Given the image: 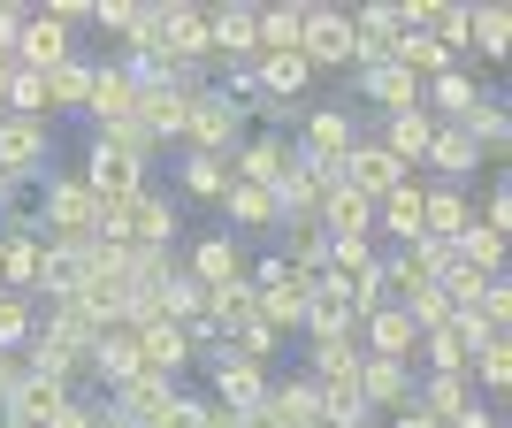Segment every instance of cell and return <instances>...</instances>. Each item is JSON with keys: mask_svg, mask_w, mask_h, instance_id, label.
<instances>
[{"mask_svg": "<svg viewBox=\"0 0 512 428\" xmlns=\"http://www.w3.org/2000/svg\"><path fill=\"white\" fill-rule=\"evenodd\" d=\"M398 428H436V421H428V413H398Z\"/></svg>", "mask_w": 512, "mask_h": 428, "instance_id": "cell-53", "label": "cell"}, {"mask_svg": "<svg viewBox=\"0 0 512 428\" xmlns=\"http://www.w3.org/2000/svg\"><path fill=\"white\" fill-rule=\"evenodd\" d=\"M222 207H230V222H245V230L283 222V214H276V192H260V184H230V192H222Z\"/></svg>", "mask_w": 512, "mask_h": 428, "instance_id": "cell-35", "label": "cell"}, {"mask_svg": "<svg viewBox=\"0 0 512 428\" xmlns=\"http://www.w3.org/2000/svg\"><path fill=\"white\" fill-rule=\"evenodd\" d=\"M428 100H436V123H459V115H467L474 100H482V92H474V77L459 62L444 69V77H428Z\"/></svg>", "mask_w": 512, "mask_h": 428, "instance_id": "cell-31", "label": "cell"}, {"mask_svg": "<svg viewBox=\"0 0 512 428\" xmlns=\"http://www.w3.org/2000/svg\"><path fill=\"white\" fill-rule=\"evenodd\" d=\"M92 23H100V31H115V39H130L138 8H130V0H100V8H92Z\"/></svg>", "mask_w": 512, "mask_h": 428, "instance_id": "cell-46", "label": "cell"}, {"mask_svg": "<svg viewBox=\"0 0 512 428\" xmlns=\"http://www.w3.org/2000/svg\"><path fill=\"white\" fill-rule=\"evenodd\" d=\"M314 222H321V237H375V199H360V192H344V184H337V192L321 199Z\"/></svg>", "mask_w": 512, "mask_h": 428, "instance_id": "cell-18", "label": "cell"}, {"mask_svg": "<svg viewBox=\"0 0 512 428\" xmlns=\"http://www.w3.org/2000/svg\"><path fill=\"white\" fill-rule=\"evenodd\" d=\"M46 230H54V245H92V230H100V199L85 192V176L46 184Z\"/></svg>", "mask_w": 512, "mask_h": 428, "instance_id": "cell-2", "label": "cell"}, {"mask_svg": "<svg viewBox=\"0 0 512 428\" xmlns=\"http://www.w3.org/2000/svg\"><path fill=\"white\" fill-rule=\"evenodd\" d=\"M474 222V207H467V192H421V237L428 245H459V230Z\"/></svg>", "mask_w": 512, "mask_h": 428, "instance_id": "cell-13", "label": "cell"}, {"mask_svg": "<svg viewBox=\"0 0 512 428\" xmlns=\"http://www.w3.org/2000/svg\"><path fill=\"white\" fill-rule=\"evenodd\" d=\"M16 375H23V367L8 360V352H0V413H8V390H16Z\"/></svg>", "mask_w": 512, "mask_h": 428, "instance_id": "cell-51", "label": "cell"}, {"mask_svg": "<svg viewBox=\"0 0 512 428\" xmlns=\"http://www.w3.org/2000/svg\"><path fill=\"white\" fill-rule=\"evenodd\" d=\"M184 138H192L199 153H222L237 138V107L222 100V92H192V107H184Z\"/></svg>", "mask_w": 512, "mask_h": 428, "instance_id": "cell-7", "label": "cell"}, {"mask_svg": "<svg viewBox=\"0 0 512 428\" xmlns=\"http://www.w3.org/2000/svg\"><path fill=\"white\" fill-rule=\"evenodd\" d=\"M360 92L375 107H390V115H406V107H421V85H413L398 62H375V69H360Z\"/></svg>", "mask_w": 512, "mask_h": 428, "instance_id": "cell-25", "label": "cell"}, {"mask_svg": "<svg viewBox=\"0 0 512 428\" xmlns=\"http://www.w3.org/2000/svg\"><path fill=\"white\" fill-rule=\"evenodd\" d=\"M352 383H360V398H367V406H398V398H406V360L360 352V375H352Z\"/></svg>", "mask_w": 512, "mask_h": 428, "instance_id": "cell-26", "label": "cell"}, {"mask_svg": "<svg viewBox=\"0 0 512 428\" xmlns=\"http://www.w3.org/2000/svg\"><path fill=\"white\" fill-rule=\"evenodd\" d=\"M123 237H130V245H169V237H176V207H169V199H153V192H138L123 207Z\"/></svg>", "mask_w": 512, "mask_h": 428, "instance_id": "cell-22", "label": "cell"}, {"mask_svg": "<svg viewBox=\"0 0 512 428\" xmlns=\"http://www.w3.org/2000/svg\"><path fill=\"white\" fill-rule=\"evenodd\" d=\"M184 192L192 199H222L230 192V169H222L214 153H192V161H184Z\"/></svg>", "mask_w": 512, "mask_h": 428, "instance_id": "cell-42", "label": "cell"}, {"mask_svg": "<svg viewBox=\"0 0 512 428\" xmlns=\"http://www.w3.org/2000/svg\"><path fill=\"white\" fill-rule=\"evenodd\" d=\"M92 115H100V130H115V123H130V115H138V77H130V69H100L92 62Z\"/></svg>", "mask_w": 512, "mask_h": 428, "instance_id": "cell-11", "label": "cell"}, {"mask_svg": "<svg viewBox=\"0 0 512 428\" xmlns=\"http://www.w3.org/2000/svg\"><path fill=\"white\" fill-rule=\"evenodd\" d=\"M360 321H367V352H383V360H406L413 344H421V329L406 321V306H398V299H383L375 314H360Z\"/></svg>", "mask_w": 512, "mask_h": 428, "instance_id": "cell-15", "label": "cell"}, {"mask_svg": "<svg viewBox=\"0 0 512 428\" xmlns=\"http://www.w3.org/2000/svg\"><path fill=\"white\" fill-rule=\"evenodd\" d=\"M92 100V62L69 54L62 69H46V107H85Z\"/></svg>", "mask_w": 512, "mask_h": 428, "instance_id": "cell-33", "label": "cell"}, {"mask_svg": "<svg viewBox=\"0 0 512 428\" xmlns=\"http://www.w3.org/2000/svg\"><path fill=\"white\" fill-rule=\"evenodd\" d=\"M31 329H39V314L0 291V352H23V344H31Z\"/></svg>", "mask_w": 512, "mask_h": 428, "instance_id": "cell-43", "label": "cell"}, {"mask_svg": "<svg viewBox=\"0 0 512 428\" xmlns=\"http://www.w3.org/2000/svg\"><path fill=\"white\" fill-rule=\"evenodd\" d=\"M199 421H207V406H199V398H169L146 428H199Z\"/></svg>", "mask_w": 512, "mask_h": 428, "instance_id": "cell-45", "label": "cell"}, {"mask_svg": "<svg viewBox=\"0 0 512 428\" xmlns=\"http://www.w3.org/2000/svg\"><path fill=\"white\" fill-rule=\"evenodd\" d=\"M62 406H69V383H54V375H16V390H8V421L16 428H46Z\"/></svg>", "mask_w": 512, "mask_h": 428, "instance_id": "cell-8", "label": "cell"}, {"mask_svg": "<svg viewBox=\"0 0 512 428\" xmlns=\"http://www.w3.org/2000/svg\"><path fill=\"white\" fill-rule=\"evenodd\" d=\"M253 46H260L253 8H207V54H230V62H245Z\"/></svg>", "mask_w": 512, "mask_h": 428, "instance_id": "cell-16", "label": "cell"}, {"mask_svg": "<svg viewBox=\"0 0 512 428\" xmlns=\"http://www.w3.org/2000/svg\"><path fill=\"white\" fill-rule=\"evenodd\" d=\"M8 77H16V54H0V92H8Z\"/></svg>", "mask_w": 512, "mask_h": 428, "instance_id": "cell-54", "label": "cell"}, {"mask_svg": "<svg viewBox=\"0 0 512 428\" xmlns=\"http://www.w3.org/2000/svg\"><path fill=\"white\" fill-rule=\"evenodd\" d=\"M184 107H192L184 85H153V92H138V115H130V123L146 130V138H169V130H184Z\"/></svg>", "mask_w": 512, "mask_h": 428, "instance_id": "cell-21", "label": "cell"}, {"mask_svg": "<svg viewBox=\"0 0 512 428\" xmlns=\"http://www.w3.org/2000/svg\"><path fill=\"white\" fill-rule=\"evenodd\" d=\"M230 276H237V245H230V237H199V245H192V283L214 291V283H230Z\"/></svg>", "mask_w": 512, "mask_h": 428, "instance_id": "cell-34", "label": "cell"}, {"mask_svg": "<svg viewBox=\"0 0 512 428\" xmlns=\"http://www.w3.org/2000/svg\"><path fill=\"white\" fill-rule=\"evenodd\" d=\"M459 130L474 138V161H497V153H505V130H512V115H505V100H474L467 115H459Z\"/></svg>", "mask_w": 512, "mask_h": 428, "instance_id": "cell-24", "label": "cell"}, {"mask_svg": "<svg viewBox=\"0 0 512 428\" xmlns=\"http://www.w3.org/2000/svg\"><path fill=\"white\" fill-rule=\"evenodd\" d=\"M237 337H245V360H276V329H268V321H253V329H237Z\"/></svg>", "mask_w": 512, "mask_h": 428, "instance_id": "cell-47", "label": "cell"}, {"mask_svg": "<svg viewBox=\"0 0 512 428\" xmlns=\"http://www.w3.org/2000/svg\"><path fill=\"white\" fill-rule=\"evenodd\" d=\"M428 138H436V115H428V107H406V115H390V130L375 138V146H383L398 169H413V161L428 153Z\"/></svg>", "mask_w": 512, "mask_h": 428, "instance_id": "cell-17", "label": "cell"}, {"mask_svg": "<svg viewBox=\"0 0 512 428\" xmlns=\"http://www.w3.org/2000/svg\"><path fill=\"white\" fill-rule=\"evenodd\" d=\"M299 54H306V69H344L352 62V16H344V8H306L299 16Z\"/></svg>", "mask_w": 512, "mask_h": 428, "instance_id": "cell-3", "label": "cell"}, {"mask_svg": "<svg viewBox=\"0 0 512 428\" xmlns=\"http://www.w3.org/2000/svg\"><path fill=\"white\" fill-rule=\"evenodd\" d=\"M467 360H474V375H482V383H497V390L512 383V344H505V337H482Z\"/></svg>", "mask_w": 512, "mask_h": 428, "instance_id": "cell-44", "label": "cell"}, {"mask_svg": "<svg viewBox=\"0 0 512 428\" xmlns=\"http://www.w3.org/2000/svg\"><path fill=\"white\" fill-rule=\"evenodd\" d=\"M46 428H100V421H92V413H85V406H77V398H69V406H62V413H54V421H46Z\"/></svg>", "mask_w": 512, "mask_h": 428, "instance_id": "cell-49", "label": "cell"}, {"mask_svg": "<svg viewBox=\"0 0 512 428\" xmlns=\"http://www.w3.org/2000/svg\"><path fill=\"white\" fill-rule=\"evenodd\" d=\"M482 230H497V237L512 230V192H497V199H490V222H482Z\"/></svg>", "mask_w": 512, "mask_h": 428, "instance_id": "cell-48", "label": "cell"}, {"mask_svg": "<svg viewBox=\"0 0 512 428\" xmlns=\"http://www.w3.org/2000/svg\"><path fill=\"white\" fill-rule=\"evenodd\" d=\"M115 398H123V406H115L123 421H138V428H146L153 413H161V406L176 398V390H169V375H153V367H138L130 383H115Z\"/></svg>", "mask_w": 512, "mask_h": 428, "instance_id": "cell-23", "label": "cell"}, {"mask_svg": "<svg viewBox=\"0 0 512 428\" xmlns=\"http://www.w3.org/2000/svg\"><path fill=\"white\" fill-rule=\"evenodd\" d=\"M146 161H153V138L138 123L100 130L92 153H85V192L100 199V207H130V199L146 192Z\"/></svg>", "mask_w": 512, "mask_h": 428, "instance_id": "cell-1", "label": "cell"}, {"mask_svg": "<svg viewBox=\"0 0 512 428\" xmlns=\"http://www.w3.org/2000/svg\"><path fill=\"white\" fill-rule=\"evenodd\" d=\"M16 31H23V16H16V8H0V54H16Z\"/></svg>", "mask_w": 512, "mask_h": 428, "instance_id": "cell-50", "label": "cell"}, {"mask_svg": "<svg viewBox=\"0 0 512 428\" xmlns=\"http://www.w3.org/2000/svg\"><path fill=\"white\" fill-rule=\"evenodd\" d=\"M337 192V169H314V161H291V176L276 184V214H291V222H314L321 199Z\"/></svg>", "mask_w": 512, "mask_h": 428, "instance_id": "cell-4", "label": "cell"}, {"mask_svg": "<svg viewBox=\"0 0 512 428\" xmlns=\"http://www.w3.org/2000/svg\"><path fill=\"white\" fill-rule=\"evenodd\" d=\"M314 383H352L360 375V344L352 337H314V367H306Z\"/></svg>", "mask_w": 512, "mask_h": 428, "instance_id": "cell-32", "label": "cell"}, {"mask_svg": "<svg viewBox=\"0 0 512 428\" xmlns=\"http://www.w3.org/2000/svg\"><path fill=\"white\" fill-rule=\"evenodd\" d=\"M0 100L16 107L23 123H39V107H46V77H39V69H23V62H16V77H8V92H0Z\"/></svg>", "mask_w": 512, "mask_h": 428, "instance_id": "cell-41", "label": "cell"}, {"mask_svg": "<svg viewBox=\"0 0 512 428\" xmlns=\"http://www.w3.org/2000/svg\"><path fill=\"white\" fill-rule=\"evenodd\" d=\"M46 161V123H23V115H8L0 123V176L16 184V176H31Z\"/></svg>", "mask_w": 512, "mask_h": 428, "instance_id": "cell-12", "label": "cell"}, {"mask_svg": "<svg viewBox=\"0 0 512 428\" xmlns=\"http://www.w3.org/2000/svg\"><path fill=\"white\" fill-rule=\"evenodd\" d=\"M299 16H306V8H253V23H260L253 54H283V46H299Z\"/></svg>", "mask_w": 512, "mask_h": 428, "instance_id": "cell-39", "label": "cell"}, {"mask_svg": "<svg viewBox=\"0 0 512 428\" xmlns=\"http://www.w3.org/2000/svg\"><path fill=\"white\" fill-rule=\"evenodd\" d=\"M421 161H436L444 176H459V169H474V138H467L459 123H436V138H428Z\"/></svg>", "mask_w": 512, "mask_h": 428, "instance_id": "cell-37", "label": "cell"}, {"mask_svg": "<svg viewBox=\"0 0 512 428\" xmlns=\"http://www.w3.org/2000/svg\"><path fill=\"white\" fill-rule=\"evenodd\" d=\"M69 54H77V46H69V31L54 16H23V31H16V62L23 69H39V77H46V69H62Z\"/></svg>", "mask_w": 512, "mask_h": 428, "instance_id": "cell-9", "label": "cell"}, {"mask_svg": "<svg viewBox=\"0 0 512 428\" xmlns=\"http://www.w3.org/2000/svg\"><path fill=\"white\" fill-rule=\"evenodd\" d=\"M451 428H497V421H490V413H474V406H467V413H459Z\"/></svg>", "mask_w": 512, "mask_h": 428, "instance_id": "cell-52", "label": "cell"}, {"mask_svg": "<svg viewBox=\"0 0 512 428\" xmlns=\"http://www.w3.org/2000/svg\"><path fill=\"white\" fill-rule=\"evenodd\" d=\"M268 428H321V406H314V383H268L260 398Z\"/></svg>", "mask_w": 512, "mask_h": 428, "instance_id": "cell-20", "label": "cell"}, {"mask_svg": "<svg viewBox=\"0 0 512 428\" xmlns=\"http://www.w3.org/2000/svg\"><path fill=\"white\" fill-rule=\"evenodd\" d=\"M451 253L467 260V268H482V276H497V260H505V237H497V230H482V222H467Z\"/></svg>", "mask_w": 512, "mask_h": 428, "instance_id": "cell-40", "label": "cell"}, {"mask_svg": "<svg viewBox=\"0 0 512 428\" xmlns=\"http://www.w3.org/2000/svg\"><path fill=\"white\" fill-rule=\"evenodd\" d=\"M306 161H314V169H344V153L360 146V138H352V115H344V107H314V115H306Z\"/></svg>", "mask_w": 512, "mask_h": 428, "instance_id": "cell-6", "label": "cell"}, {"mask_svg": "<svg viewBox=\"0 0 512 428\" xmlns=\"http://www.w3.org/2000/svg\"><path fill=\"white\" fill-rule=\"evenodd\" d=\"M375 222H383L398 245H413V237H421V184L406 176V184H398L390 199H375Z\"/></svg>", "mask_w": 512, "mask_h": 428, "instance_id": "cell-29", "label": "cell"}, {"mask_svg": "<svg viewBox=\"0 0 512 428\" xmlns=\"http://www.w3.org/2000/svg\"><path fill=\"white\" fill-rule=\"evenodd\" d=\"M214 390H222L237 413H253L260 398H268V383H260V367L245 360V352H222V367H214Z\"/></svg>", "mask_w": 512, "mask_h": 428, "instance_id": "cell-28", "label": "cell"}, {"mask_svg": "<svg viewBox=\"0 0 512 428\" xmlns=\"http://www.w3.org/2000/svg\"><path fill=\"white\" fill-rule=\"evenodd\" d=\"M467 39L482 46V62H497V54L512 46V16L505 8H467Z\"/></svg>", "mask_w": 512, "mask_h": 428, "instance_id": "cell-38", "label": "cell"}, {"mask_svg": "<svg viewBox=\"0 0 512 428\" xmlns=\"http://www.w3.org/2000/svg\"><path fill=\"white\" fill-rule=\"evenodd\" d=\"M253 321H260V299H253V283H245V276H230V283H214V291H207V329H230V337H237V329H253Z\"/></svg>", "mask_w": 512, "mask_h": 428, "instance_id": "cell-19", "label": "cell"}, {"mask_svg": "<svg viewBox=\"0 0 512 428\" xmlns=\"http://www.w3.org/2000/svg\"><path fill=\"white\" fill-rule=\"evenodd\" d=\"M199 428H237V421H230V413H207V421H199Z\"/></svg>", "mask_w": 512, "mask_h": 428, "instance_id": "cell-55", "label": "cell"}, {"mask_svg": "<svg viewBox=\"0 0 512 428\" xmlns=\"http://www.w3.org/2000/svg\"><path fill=\"white\" fill-rule=\"evenodd\" d=\"M398 39H406L398 8H360V16H352V62H360V69L390 62V46H398Z\"/></svg>", "mask_w": 512, "mask_h": 428, "instance_id": "cell-10", "label": "cell"}, {"mask_svg": "<svg viewBox=\"0 0 512 428\" xmlns=\"http://www.w3.org/2000/svg\"><path fill=\"white\" fill-rule=\"evenodd\" d=\"M253 299H260V321H268V329L283 337L291 321H306V276H291L283 291H253Z\"/></svg>", "mask_w": 512, "mask_h": 428, "instance_id": "cell-36", "label": "cell"}, {"mask_svg": "<svg viewBox=\"0 0 512 428\" xmlns=\"http://www.w3.org/2000/svg\"><path fill=\"white\" fill-rule=\"evenodd\" d=\"M39 268H46V237L31 230V222H8V230H0V283H8V291H31Z\"/></svg>", "mask_w": 512, "mask_h": 428, "instance_id": "cell-5", "label": "cell"}, {"mask_svg": "<svg viewBox=\"0 0 512 428\" xmlns=\"http://www.w3.org/2000/svg\"><path fill=\"white\" fill-rule=\"evenodd\" d=\"M474 406V375H467V367H444V375H428V421H436V428H444V421H459V413H467Z\"/></svg>", "mask_w": 512, "mask_h": 428, "instance_id": "cell-27", "label": "cell"}, {"mask_svg": "<svg viewBox=\"0 0 512 428\" xmlns=\"http://www.w3.org/2000/svg\"><path fill=\"white\" fill-rule=\"evenodd\" d=\"M0 199H8V176H0Z\"/></svg>", "mask_w": 512, "mask_h": 428, "instance_id": "cell-56", "label": "cell"}, {"mask_svg": "<svg viewBox=\"0 0 512 428\" xmlns=\"http://www.w3.org/2000/svg\"><path fill=\"white\" fill-rule=\"evenodd\" d=\"M291 161H299V153L283 146V138H253V146L237 153V176H230V184H260V192H276L283 176H291Z\"/></svg>", "mask_w": 512, "mask_h": 428, "instance_id": "cell-14", "label": "cell"}, {"mask_svg": "<svg viewBox=\"0 0 512 428\" xmlns=\"http://www.w3.org/2000/svg\"><path fill=\"white\" fill-rule=\"evenodd\" d=\"M39 283L54 291V299H77V283H85V245H46V268H39Z\"/></svg>", "mask_w": 512, "mask_h": 428, "instance_id": "cell-30", "label": "cell"}]
</instances>
